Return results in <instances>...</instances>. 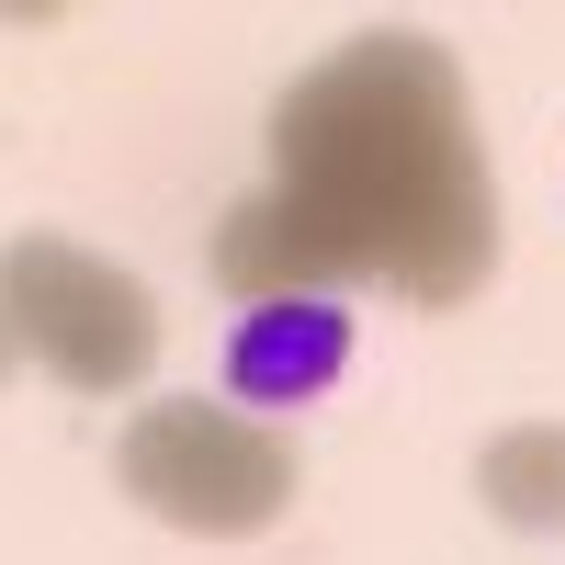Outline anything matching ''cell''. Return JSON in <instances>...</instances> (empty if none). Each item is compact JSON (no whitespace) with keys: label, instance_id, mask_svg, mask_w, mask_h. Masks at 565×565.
Here are the masks:
<instances>
[{"label":"cell","instance_id":"cell-1","mask_svg":"<svg viewBox=\"0 0 565 565\" xmlns=\"http://www.w3.org/2000/svg\"><path fill=\"white\" fill-rule=\"evenodd\" d=\"M351 340H362V328H351L340 295H260V306L226 317L215 373H226V396H238V407L295 418V407H317V396L351 373Z\"/></svg>","mask_w":565,"mask_h":565}]
</instances>
